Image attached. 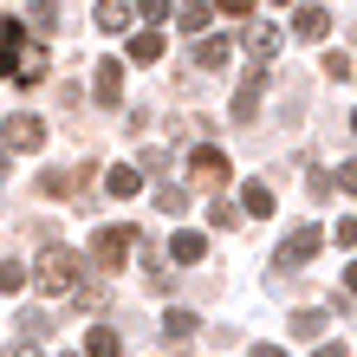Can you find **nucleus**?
Returning a JSON list of instances; mask_svg holds the SVG:
<instances>
[{
  "label": "nucleus",
  "mask_w": 357,
  "mask_h": 357,
  "mask_svg": "<svg viewBox=\"0 0 357 357\" xmlns=\"http://www.w3.org/2000/svg\"><path fill=\"white\" fill-rule=\"evenodd\" d=\"M0 78H13V85H39V78H46V46L26 39L20 20L0 26Z\"/></svg>",
  "instance_id": "1"
},
{
  "label": "nucleus",
  "mask_w": 357,
  "mask_h": 357,
  "mask_svg": "<svg viewBox=\"0 0 357 357\" xmlns=\"http://www.w3.org/2000/svg\"><path fill=\"white\" fill-rule=\"evenodd\" d=\"M78 273H85V254H72V247H39V260H33V286L46 292V299H66V292L78 286Z\"/></svg>",
  "instance_id": "2"
},
{
  "label": "nucleus",
  "mask_w": 357,
  "mask_h": 357,
  "mask_svg": "<svg viewBox=\"0 0 357 357\" xmlns=\"http://www.w3.org/2000/svg\"><path fill=\"white\" fill-rule=\"evenodd\" d=\"M130 247H137V227H130V221H104L98 234H91V260H98L104 273H117L123 260H130Z\"/></svg>",
  "instance_id": "3"
},
{
  "label": "nucleus",
  "mask_w": 357,
  "mask_h": 357,
  "mask_svg": "<svg viewBox=\"0 0 357 357\" xmlns=\"http://www.w3.org/2000/svg\"><path fill=\"white\" fill-rule=\"evenodd\" d=\"M319 247H325V227H319V221H299V227L280 241V254H273V260H280V273H299Z\"/></svg>",
  "instance_id": "4"
},
{
  "label": "nucleus",
  "mask_w": 357,
  "mask_h": 357,
  "mask_svg": "<svg viewBox=\"0 0 357 357\" xmlns=\"http://www.w3.org/2000/svg\"><path fill=\"white\" fill-rule=\"evenodd\" d=\"M91 98L104 104V111H117V104H123V59H98V72H91Z\"/></svg>",
  "instance_id": "5"
},
{
  "label": "nucleus",
  "mask_w": 357,
  "mask_h": 357,
  "mask_svg": "<svg viewBox=\"0 0 357 357\" xmlns=\"http://www.w3.org/2000/svg\"><path fill=\"white\" fill-rule=\"evenodd\" d=\"M266 66H247V78L234 85V123H254V111H260V91H266Z\"/></svg>",
  "instance_id": "6"
},
{
  "label": "nucleus",
  "mask_w": 357,
  "mask_h": 357,
  "mask_svg": "<svg viewBox=\"0 0 357 357\" xmlns=\"http://www.w3.org/2000/svg\"><path fill=\"white\" fill-rule=\"evenodd\" d=\"M91 169H98V162H72V169H46V176H39V188H46V195H85V188H91Z\"/></svg>",
  "instance_id": "7"
},
{
  "label": "nucleus",
  "mask_w": 357,
  "mask_h": 357,
  "mask_svg": "<svg viewBox=\"0 0 357 357\" xmlns=\"http://www.w3.org/2000/svg\"><path fill=\"white\" fill-rule=\"evenodd\" d=\"M188 176H195L202 188H221V182H227V156L215 150V143H202V150L188 156Z\"/></svg>",
  "instance_id": "8"
},
{
  "label": "nucleus",
  "mask_w": 357,
  "mask_h": 357,
  "mask_svg": "<svg viewBox=\"0 0 357 357\" xmlns=\"http://www.w3.org/2000/svg\"><path fill=\"white\" fill-rule=\"evenodd\" d=\"M39 143H46L39 117H7V150H39Z\"/></svg>",
  "instance_id": "9"
},
{
  "label": "nucleus",
  "mask_w": 357,
  "mask_h": 357,
  "mask_svg": "<svg viewBox=\"0 0 357 357\" xmlns=\"http://www.w3.org/2000/svg\"><path fill=\"white\" fill-rule=\"evenodd\" d=\"M234 208H241L247 221H266V215H273V188H266V182H241V202H234Z\"/></svg>",
  "instance_id": "10"
},
{
  "label": "nucleus",
  "mask_w": 357,
  "mask_h": 357,
  "mask_svg": "<svg viewBox=\"0 0 357 357\" xmlns=\"http://www.w3.org/2000/svg\"><path fill=\"white\" fill-rule=\"evenodd\" d=\"M292 33H299V39H325L331 33V7H299V13H292Z\"/></svg>",
  "instance_id": "11"
},
{
  "label": "nucleus",
  "mask_w": 357,
  "mask_h": 357,
  "mask_svg": "<svg viewBox=\"0 0 357 357\" xmlns=\"http://www.w3.org/2000/svg\"><path fill=\"white\" fill-rule=\"evenodd\" d=\"M202 254H208L202 234H188V227H176V234H169V260H176V266H195Z\"/></svg>",
  "instance_id": "12"
},
{
  "label": "nucleus",
  "mask_w": 357,
  "mask_h": 357,
  "mask_svg": "<svg viewBox=\"0 0 357 357\" xmlns=\"http://www.w3.org/2000/svg\"><path fill=\"white\" fill-rule=\"evenodd\" d=\"M195 312H182V305H169V312H162V338H169V344H188V338H195Z\"/></svg>",
  "instance_id": "13"
},
{
  "label": "nucleus",
  "mask_w": 357,
  "mask_h": 357,
  "mask_svg": "<svg viewBox=\"0 0 357 357\" xmlns=\"http://www.w3.org/2000/svg\"><path fill=\"white\" fill-rule=\"evenodd\" d=\"M227 52H234V39H221V33H208L202 46H195V66H202V72H221V66H227Z\"/></svg>",
  "instance_id": "14"
},
{
  "label": "nucleus",
  "mask_w": 357,
  "mask_h": 357,
  "mask_svg": "<svg viewBox=\"0 0 357 357\" xmlns=\"http://www.w3.org/2000/svg\"><path fill=\"white\" fill-rule=\"evenodd\" d=\"M247 52L273 59V52H280V26H273V20H254V26H247Z\"/></svg>",
  "instance_id": "15"
},
{
  "label": "nucleus",
  "mask_w": 357,
  "mask_h": 357,
  "mask_svg": "<svg viewBox=\"0 0 357 357\" xmlns=\"http://www.w3.org/2000/svg\"><path fill=\"white\" fill-rule=\"evenodd\" d=\"M85 357H123V338L111 325H91V338H85Z\"/></svg>",
  "instance_id": "16"
},
{
  "label": "nucleus",
  "mask_w": 357,
  "mask_h": 357,
  "mask_svg": "<svg viewBox=\"0 0 357 357\" xmlns=\"http://www.w3.org/2000/svg\"><path fill=\"white\" fill-rule=\"evenodd\" d=\"M130 59H137V66H156V59H162V33H150V26L130 33Z\"/></svg>",
  "instance_id": "17"
},
{
  "label": "nucleus",
  "mask_w": 357,
  "mask_h": 357,
  "mask_svg": "<svg viewBox=\"0 0 357 357\" xmlns=\"http://www.w3.org/2000/svg\"><path fill=\"white\" fill-rule=\"evenodd\" d=\"M286 331H292V338H319V331H325V312H319V305L292 312V319H286Z\"/></svg>",
  "instance_id": "18"
},
{
  "label": "nucleus",
  "mask_w": 357,
  "mask_h": 357,
  "mask_svg": "<svg viewBox=\"0 0 357 357\" xmlns=\"http://www.w3.org/2000/svg\"><path fill=\"white\" fill-rule=\"evenodd\" d=\"M91 13H98V26H104V33H123V26L137 20V7H117V0H104V7H91Z\"/></svg>",
  "instance_id": "19"
},
{
  "label": "nucleus",
  "mask_w": 357,
  "mask_h": 357,
  "mask_svg": "<svg viewBox=\"0 0 357 357\" xmlns=\"http://www.w3.org/2000/svg\"><path fill=\"white\" fill-rule=\"evenodd\" d=\"M208 20H215V7H202V0L176 7V26H182V33H208Z\"/></svg>",
  "instance_id": "20"
},
{
  "label": "nucleus",
  "mask_w": 357,
  "mask_h": 357,
  "mask_svg": "<svg viewBox=\"0 0 357 357\" xmlns=\"http://www.w3.org/2000/svg\"><path fill=\"white\" fill-rule=\"evenodd\" d=\"M104 188H111L117 202H130L137 188H143V169H111V176H104Z\"/></svg>",
  "instance_id": "21"
},
{
  "label": "nucleus",
  "mask_w": 357,
  "mask_h": 357,
  "mask_svg": "<svg viewBox=\"0 0 357 357\" xmlns=\"http://www.w3.org/2000/svg\"><path fill=\"white\" fill-rule=\"evenodd\" d=\"M137 20H150V33H156L162 20H176V7L169 0H137Z\"/></svg>",
  "instance_id": "22"
},
{
  "label": "nucleus",
  "mask_w": 357,
  "mask_h": 357,
  "mask_svg": "<svg viewBox=\"0 0 357 357\" xmlns=\"http://www.w3.org/2000/svg\"><path fill=\"white\" fill-rule=\"evenodd\" d=\"M20 286H26V266H20V260H0V292H20Z\"/></svg>",
  "instance_id": "23"
},
{
  "label": "nucleus",
  "mask_w": 357,
  "mask_h": 357,
  "mask_svg": "<svg viewBox=\"0 0 357 357\" xmlns=\"http://www.w3.org/2000/svg\"><path fill=\"white\" fill-rule=\"evenodd\" d=\"M26 13H33V26H39V33H52V26H59V7H52V0H39V7H26Z\"/></svg>",
  "instance_id": "24"
},
{
  "label": "nucleus",
  "mask_w": 357,
  "mask_h": 357,
  "mask_svg": "<svg viewBox=\"0 0 357 357\" xmlns=\"http://www.w3.org/2000/svg\"><path fill=\"white\" fill-rule=\"evenodd\" d=\"M182 202H188V195H182V188H176V182H162V188H156V208H162V215H176V208H182Z\"/></svg>",
  "instance_id": "25"
},
{
  "label": "nucleus",
  "mask_w": 357,
  "mask_h": 357,
  "mask_svg": "<svg viewBox=\"0 0 357 357\" xmlns=\"http://www.w3.org/2000/svg\"><path fill=\"white\" fill-rule=\"evenodd\" d=\"M208 221H215V227H227V234H234V227H241V208H234V202H215V215H208Z\"/></svg>",
  "instance_id": "26"
},
{
  "label": "nucleus",
  "mask_w": 357,
  "mask_h": 357,
  "mask_svg": "<svg viewBox=\"0 0 357 357\" xmlns=\"http://www.w3.org/2000/svg\"><path fill=\"white\" fill-rule=\"evenodd\" d=\"M325 78H351V52H325Z\"/></svg>",
  "instance_id": "27"
},
{
  "label": "nucleus",
  "mask_w": 357,
  "mask_h": 357,
  "mask_svg": "<svg viewBox=\"0 0 357 357\" xmlns=\"http://www.w3.org/2000/svg\"><path fill=\"white\" fill-rule=\"evenodd\" d=\"M338 182H344L351 195H357V156H351V162H338Z\"/></svg>",
  "instance_id": "28"
},
{
  "label": "nucleus",
  "mask_w": 357,
  "mask_h": 357,
  "mask_svg": "<svg viewBox=\"0 0 357 357\" xmlns=\"http://www.w3.org/2000/svg\"><path fill=\"white\" fill-rule=\"evenodd\" d=\"M338 247H357V221H338Z\"/></svg>",
  "instance_id": "29"
},
{
  "label": "nucleus",
  "mask_w": 357,
  "mask_h": 357,
  "mask_svg": "<svg viewBox=\"0 0 357 357\" xmlns=\"http://www.w3.org/2000/svg\"><path fill=\"white\" fill-rule=\"evenodd\" d=\"M254 357H292L286 344H254Z\"/></svg>",
  "instance_id": "30"
},
{
  "label": "nucleus",
  "mask_w": 357,
  "mask_h": 357,
  "mask_svg": "<svg viewBox=\"0 0 357 357\" xmlns=\"http://www.w3.org/2000/svg\"><path fill=\"white\" fill-rule=\"evenodd\" d=\"M7 357H39V351H33V344H26V338H20V344H13V351H7Z\"/></svg>",
  "instance_id": "31"
},
{
  "label": "nucleus",
  "mask_w": 357,
  "mask_h": 357,
  "mask_svg": "<svg viewBox=\"0 0 357 357\" xmlns=\"http://www.w3.org/2000/svg\"><path fill=\"white\" fill-rule=\"evenodd\" d=\"M312 357H344V344H319V351H312Z\"/></svg>",
  "instance_id": "32"
},
{
  "label": "nucleus",
  "mask_w": 357,
  "mask_h": 357,
  "mask_svg": "<svg viewBox=\"0 0 357 357\" xmlns=\"http://www.w3.org/2000/svg\"><path fill=\"white\" fill-rule=\"evenodd\" d=\"M344 286H351V292H357V260H351V266H344Z\"/></svg>",
  "instance_id": "33"
},
{
  "label": "nucleus",
  "mask_w": 357,
  "mask_h": 357,
  "mask_svg": "<svg viewBox=\"0 0 357 357\" xmlns=\"http://www.w3.org/2000/svg\"><path fill=\"white\" fill-rule=\"evenodd\" d=\"M351 130H357V111H351Z\"/></svg>",
  "instance_id": "34"
},
{
  "label": "nucleus",
  "mask_w": 357,
  "mask_h": 357,
  "mask_svg": "<svg viewBox=\"0 0 357 357\" xmlns=\"http://www.w3.org/2000/svg\"><path fill=\"white\" fill-rule=\"evenodd\" d=\"M182 357H188V351H182Z\"/></svg>",
  "instance_id": "35"
}]
</instances>
